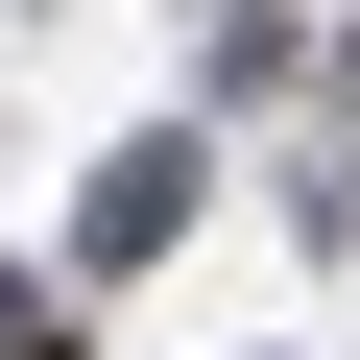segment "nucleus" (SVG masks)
Listing matches in <instances>:
<instances>
[{
  "instance_id": "obj_1",
  "label": "nucleus",
  "mask_w": 360,
  "mask_h": 360,
  "mask_svg": "<svg viewBox=\"0 0 360 360\" xmlns=\"http://www.w3.org/2000/svg\"><path fill=\"white\" fill-rule=\"evenodd\" d=\"M0 360H49V312H25V288H0Z\"/></svg>"
}]
</instances>
